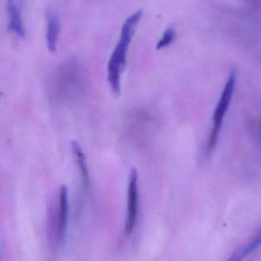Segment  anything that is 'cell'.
<instances>
[{
    "mask_svg": "<svg viewBox=\"0 0 261 261\" xmlns=\"http://www.w3.org/2000/svg\"><path fill=\"white\" fill-rule=\"evenodd\" d=\"M142 9L135 11L123 23L119 40L113 49L107 65V81L112 92L118 96L121 93V73L127 63L129 47L133 41L135 32L142 19Z\"/></svg>",
    "mask_w": 261,
    "mask_h": 261,
    "instance_id": "1",
    "label": "cell"
},
{
    "mask_svg": "<svg viewBox=\"0 0 261 261\" xmlns=\"http://www.w3.org/2000/svg\"><path fill=\"white\" fill-rule=\"evenodd\" d=\"M236 81H237V72L235 69H232L230 71L229 76L227 80L225 87L222 90L220 99L216 106L214 115L212 117L213 127L210 132L209 138L208 141V150L212 151L217 145L219 141V135L222 129L224 119L226 116L227 112L229 109L233 95H234V88H235Z\"/></svg>",
    "mask_w": 261,
    "mask_h": 261,
    "instance_id": "2",
    "label": "cell"
},
{
    "mask_svg": "<svg viewBox=\"0 0 261 261\" xmlns=\"http://www.w3.org/2000/svg\"><path fill=\"white\" fill-rule=\"evenodd\" d=\"M139 195H138V172L136 169L130 171L127 190V211L125 231L127 236L133 233L138 219Z\"/></svg>",
    "mask_w": 261,
    "mask_h": 261,
    "instance_id": "3",
    "label": "cell"
},
{
    "mask_svg": "<svg viewBox=\"0 0 261 261\" xmlns=\"http://www.w3.org/2000/svg\"><path fill=\"white\" fill-rule=\"evenodd\" d=\"M24 0H7L8 28L18 38H24L26 35V28L22 17Z\"/></svg>",
    "mask_w": 261,
    "mask_h": 261,
    "instance_id": "4",
    "label": "cell"
},
{
    "mask_svg": "<svg viewBox=\"0 0 261 261\" xmlns=\"http://www.w3.org/2000/svg\"><path fill=\"white\" fill-rule=\"evenodd\" d=\"M45 41L48 50L51 53L56 51L59 41L60 24L59 18L53 11L49 9L45 13Z\"/></svg>",
    "mask_w": 261,
    "mask_h": 261,
    "instance_id": "5",
    "label": "cell"
},
{
    "mask_svg": "<svg viewBox=\"0 0 261 261\" xmlns=\"http://www.w3.org/2000/svg\"><path fill=\"white\" fill-rule=\"evenodd\" d=\"M68 217V193L66 186H61L58 196V219H57V232L59 240L64 239L67 228Z\"/></svg>",
    "mask_w": 261,
    "mask_h": 261,
    "instance_id": "6",
    "label": "cell"
},
{
    "mask_svg": "<svg viewBox=\"0 0 261 261\" xmlns=\"http://www.w3.org/2000/svg\"><path fill=\"white\" fill-rule=\"evenodd\" d=\"M72 147L73 153H75V158H76L78 169L81 173L83 187H84V190L87 191L90 187L89 186L90 185V177H89L88 169H87L84 152H83L80 144L76 141H72Z\"/></svg>",
    "mask_w": 261,
    "mask_h": 261,
    "instance_id": "7",
    "label": "cell"
},
{
    "mask_svg": "<svg viewBox=\"0 0 261 261\" xmlns=\"http://www.w3.org/2000/svg\"><path fill=\"white\" fill-rule=\"evenodd\" d=\"M261 245V231L246 245L234 251V254L227 261H242L245 257L252 254Z\"/></svg>",
    "mask_w": 261,
    "mask_h": 261,
    "instance_id": "8",
    "label": "cell"
},
{
    "mask_svg": "<svg viewBox=\"0 0 261 261\" xmlns=\"http://www.w3.org/2000/svg\"><path fill=\"white\" fill-rule=\"evenodd\" d=\"M175 38H176V31L173 26H170L165 29L163 35L158 41L156 46V49L162 50V49L169 47L174 41Z\"/></svg>",
    "mask_w": 261,
    "mask_h": 261,
    "instance_id": "9",
    "label": "cell"
},
{
    "mask_svg": "<svg viewBox=\"0 0 261 261\" xmlns=\"http://www.w3.org/2000/svg\"><path fill=\"white\" fill-rule=\"evenodd\" d=\"M260 128H261V124H260Z\"/></svg>",
    "mask_w": 261,
    "mask_h": 261,
    "instance_id": "10",
    "label": "cell"
}]
</instances>
